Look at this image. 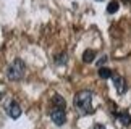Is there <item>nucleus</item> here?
Instances as JSON below:
<instances>
[{"mask_svg":"<svg viewBox=\"0 0 131 129\" xmlns=\"http://www.w3.org/2000/svg\"><path fill=\"white\" fill-rule=\"evenodd\" d=\"M118 8H120V3L117 2V0H112V2L107 5V13L108 15H113V13L118 11Z\"/></svg>","mask_w":131,"mask_h":129,"instance_id":"11","label":"nucleus"},{"mask_svg":"<svg viewBox=\"0 0 131 129\" xmlns=\"http://www.w3.org/2000/svg\"><path fill=\"white\" fill-rule=\"evenodd\" d=\"M53 61H55V64H58V66H65V64H67V61H68L67 52H60V53H57V55L53 57Z\"/></svg>","mask_w":131,"mask_h":129,"instance_id":"7","label":"nucleus"},{"mask_svg":"<svg viewBox=\"0 0 131 129\" xmlns=\"http://www.w3.org/2000/svg\"><path fill=\"white\" fill-rule=\"evenodd\" d=\"M3 97H5V94H3V92H0V103H2V98H3Z\"/></svg>","mask_w":131,"mask_h":129,"instance_id":"14","label":"nucleus"},{"mask_svg":"<svg viewBox=\"0 0 131 129\" xmlns=\"http://www.w3.org/2000/svg\"><path fill=\"white\" fill-rule=\"evenodd\" d=\"M5 111H7V115L12 118V120H18V118L21 116V107H19V103L15 102V100H12L7 107H5Z\"/></svg>","mask_w":131,"mask_h":129,"instance_id":"4","label":"nucleus"},{"mask_svg":"<svg viewBox=\"0 0 131 129\" xmlns=\"http://www.w3.org/2000/svg\"><path fill=\"white\" fill-rule=\"evenodd\" d=\"M99 78H102V79L113 78V71H112L110 68H104V66H100V68H99Z\"/></svg>","mask_w":131,"mask_h":129,"instance_id":"9","label":"nucleus"},{"mask_svg":"<svg viewBox=\"0 0 131 129\" xmlns=\"http://www.w3.org/2000/svg\"><path fill=\"white\" fill-rule=\"evenodd\" d=\"M125 3H131V0H125Z\"/></svg>","mask_w":131,"mask_h":129,"instance_id":"15","label":"nucleus"},{"mask_svg":"<svg viewBox=\"0 0 131 129\" xmlns=\"http://www.w3.org/2000/svg\"><path fill=\"white\" fill-rule=\"evenodd\" d=\"M50 120H52L53 124H57V126H63L65 123H67L65 108H55V107H52V110H50Z\"/></svg>","mask_w":131,"mask_h":129,"instance_id":"3","label":"nucleus"},{"mask_svg":"<svg viewBox=\"0 0 131 129\" xmlns=\"http://www.w3.org/2000/svg\"><path fill=\"white\" fill-rule=\"evenodd\" d=\"M105 61H107V57H102V58H100V60L97 61V64L100 66V64H102V63H105Z\"/></svg>","mask_w":131,"mask_h":129,"instance_id":"12","label":"nucleus"},{"mask_svg":"<svg viewBox=\"0 0 131 129\" xmlns=\"http://www.w3.org/2000/svg\"><path fill=\"white\" fill-rule=\"evenodd\" d=\"M112 81H113V84H115V87H117V92L120 94V95H123V94L126 92V89H128L126 81H125V78H122L120 74H113Z\"/></svg>","mask_w":131,"mask_h":129,"instance_id":"5","label":"nucleus"},{"mask_svg":"<svg viewBox=\"0 0 131 129\" xmlns=\"http://www.w3.org/2000/svg\"><path fill=\"white\" fill-rule=\"evenodd\" d=\"M118 121H120V124H123V126H129L131 124V115L128 111L120 113V115H118Z\"/></svg>","mask_w":131,"mask_h":129,"instance_id":"8","label":"nucleus"},{"mask_svg":"<svg viewBox=\"0 0 131 129\" xmlns=\"http://www.w3.org/2000/svg\"><path fill=\"white\" fill-rule=\"evenodd\" d=\"M50 103H52V107H55V108H65V107H67V102H65V98H63L62 95H58V94H55V95L52 97Z\"/></svg>","mask_w":131,"mask_h":129,"instance_id":"6","label":"nucleus"},{"mask_svg":"<svg viewBox=\"0 0 131 129\" xmlns=\"http://www.w3.org/2000/svg\"><path fill=\"white\" fill-rule=\"evenodd\" d=\"M97 2H102V0H97Z\"/></svg>","mask_w":131,"mask_h":129,"instance_id":"16","label":"nucleus"},{"mask_svg":"<svg viewBox=\"0 0 131 129\" xmlns=\"http://www.w3.org/2000/svg\"><path fill=\"white\" fill-rule=\"evenodd\" d=\"M92 129H105V126H102V124H95Z\"/></svg>","mask_w":131,"mask_h":129,"instance_id":"13","label":"nucleus"},{"mask_svg":"<svg viewBox=\"0 0 131 129\" xmlns=\"http://www.w3.org/2000/svg\"><path fill=\"white\" fill-rule=\"evenodd\" d=\"M24 73H26V64H24V61L21 58H16V60L7 68V71H5L8 81H19V79L24 76Z\"/></svg>","mask_w":131,"mask_h":129,"instance_id":"2","label":"nucleus"},{"mask_svg":"<svg viewBox=\"0 0 131 129\" xmlns=\"http://www.w3.org/2000/svg\"><path fill=\"white\" fill-rule=\"evenodd\" d=\"M94 60H95V52L94 50H91V48H89V50H86V52L83 53V61L84 63H91V61H94Z\"/></svg>","mask_w":131,"mask_h":129,"instance_id":"10","label":"nucleus"},{"mask_svg":"<svg viewBox=\"0 0 131 129\" xmlns=\"http://www.w3.org/2000/svg\"><path fill=\"white\" fill-rule=\"evenodd\" d=\"M74 108L81 113V115H91L94 111L92 108V92L91 91H79L74 95Z\"/></svg>","mask_w":131,"mask_h":129,"instance_id":"1","label":"nucleus"}]
</instances>
